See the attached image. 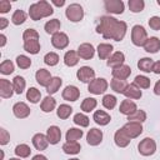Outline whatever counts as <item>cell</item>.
<instances>
[{
	"mask_svg": "<svg viewBox=\"0 0 160 160\" xmlns=\"http://www.w3.org/2000/svg\"><path fill=\"white\" fill-rule=\"evenodd\" d=\"M156 2H158V5H159V6H160V0H158V1H156Z\"/></svg>",
	"mask_w": 160,
	"mask_h": 160,
	"instance_id": "cell-61",
	"label": "cell"
},
{
	"mask_svg": "<svg viewBox=\"0 0 160 160\" xmlns=\"http://www.w3.org/2000/svg\"><path fill=\"white\" fill-rule=\"evenodd\" d=\"M46 138L49 140V144L56 145L61 139V130L56 125H51L46 130Z\"/></svg>",
	"mask_w": 160,
	"mask_h": 160,
	"instance_id": "cell-16",
	"label": "cell"
},
{
	"mask_svg": "<svg viewBox=\"0 0 160 160\" xmlns=\"http://www.w3.org/2000/svg\"><path fill=\"white\" fill-rule=\"evenodd\" d=\"M129 121H138V122H142L146 120V112L144 110H136L132 115L128 116Z\"/></svg>",
	"mask_w": 160,
	"mask_h": 160,
	"instance_id": "cell-48",
	"label": "cell"
},
{
	"mask_svg": "<svg viewBox=\"0 0 160 160\" xmlns=\"http://www.w3.org/2000/svg\"><path fill=\"white\" fill-rule=\"evenodd\" d=\"M30 152H31V149L26 144H19L15 148V155L19 158H28L30 155Z\"/></svg>",
	"mask_w": 160,
	"mask_h": 160,
	"instance_id": "cell-40",
	"label": "cell"
},
{
	"mask_svg": "<svg viewBox=\"0 0 160 160\" xmlns=\"http://www.w3.org/2000/svg\"><path fill=\"white\" fill-rule=\"evenodd\" d=\"M16 64H18V66H19L20 69H28V68H30V65H31V60H30V58H28L26 55H19V56L16 58Z\"/></svg>",
	"mask_w": 160,
	"mask_h": 160,
	"instance_id": "cell-49",
	"label": "cell"
},
{
	"mask_svg": "<svg viewBox=\"0 0 160 160\" xmlns=\"http://www.w3.org/2000/svg\"><path fill=\"white\" fill-rule=\"evenodd\" d=\"M14 71V64L11 60H4L0 64V72L2 75H10Z\"/></svg>",
	"mask_w": 160,
	"mask_h": 160,
	"instance_id": "cell-47",
	"label": "cell"
},
{
	"mask_svg": "<svg viewBox=\"0 0 160 160\" xmlns=\"http://www.w3.org/2000/svg\"><path fill=\"white\" fill-rule=\"evenodd\" d=\"M10 9H11V4L9 0H1L0 1V12L1 14H6Z\"/></svg>",
	"mask_w": 160,
	"mask_h": 160,
	"instance_id": "cell-53",
	"label": "cell"
},
{
	"mask_svg": "<svg viewBox=\"0 0 160 160\" xmlns=\"http://www.w3.org/2000/svg\"><path fill=\"white\" fill-rule=\"evenodd\" d=\"M55 106H56V100L52 96H50V95H48L41 101V105H40V108H41V110L44 112H51L55 109Z\"/></svg>",
	"mask_w": 160,
	"mask_h": 160,
	"instance_id": "cell-31",
	"label": "cell"
},
{
	"mask_svg": "<svg viewBox=\"0 0 160 160\" xmlns=\"http://www.w3.org/2000/svg\"><path fill=\"white\" fill-rule=\"evenodd\" d=\"M112 50H114V46L111 44L101 42L98 46V55L101 60H106L112 55Z\"/></svg>",
	"mask_w": 160,
	"mask_h": 160,
	"instance_id": "cell-24",
	"label": "cell"
},
{
	"mask_svg": "<svg viewBox=\"0 0 160 160\" xmlns=\"http://www.w3.org/2000/svg\"><path fill=\"white\" fill-rule=\"evenodd\" d=\"M149 26L152 30H160V18L159 16H151L149 19Z\"/></svg>",
	"mask_w": 160,
	"mask_h": 160,
	"instance_id": "cell-51",
	"label": "cell"
},
{
	"mask_svg": "<svg viewBox=\"0 0 160 160\" xmlns=\"http://www.w3.org/2000/svg\"><path fill=\"white\" fill-rule=\"evenodd\" d=\"M14 86L12 82H10L6 79H0V96L2 99H9L14 94Z\"/></svg>",
	"mask_w": 160,
	"mask_h": 160,
	"instance_id": "cell-18",
	"label": "cell"
},
{
	"mask_svg": "<svg viewBox=\"0 0 160 160\" xmlns=\"http://www.w3.org/2000/svg\"><path fill=\"white\" fill-rule=\"evenodd\" d=\"M61 84H62V80H61L59 76H54V78L51 79V81H50V84L46 86L48 94H49V95H52V94L58 92V90L60 89Z\"/></svg>",
	"mask_w": 160,
	"mask_h": 160,
	"instance_id": "cell-34",
	"label": "cell"
},
{
	"mask_svg": "<svg viewBox=\"0 0 160 160\" xmlns=\"http://www.w3.org/2000/svg\"><path fill=\"white\" fill-rule=\"evenodd\" d=\"M86 141H88V144L91 145V146L99 145V144L102 141V131L99 130V129H96V128H91V129L88 131Z\"/></svg>",
	"mask_w": 160,
	"mask_h": 160,
	"instance_id": "cell-12",
	"label": "cell"
},
{
	"mask_svg": "<svg viewBox=\"0 0 160 160\" xmlns=\"http://www.w3.org/2000/svg\"><path fill=\"white\" fill-rule=\"evenodd\" d=\"M148 40V32L141 25H134L131 29V41L135 46H144Z\"/></svg>",
	"mask_w": 160,
	"mask_h": 160,
	"instance_id": "cell-3",
	"label": "cell"
},
{
	"mask_svg": "<svg viewBox=\"0 0 160 160\" xmlns=\"http://www.w3.org/2000/svg\"><path fill=\"white\" fill-rule=\"evenodd\" d=\"M116 102H118V100H116V98H115L114 95L108 94V95H104V98H102V105H104V108L108 109V110L114 109V108L116 106Z\"/></svg>",
	"mask_w": 160,
	"mask_h": 160,
	"instance_id": "cell-44",
	"label": "cell"
},
{
	"mask_svg": "<svg viewBox=\"0 0 160 160\" xmlns=\"http://www.w3.org/2000/svg\"><path fill=\"white\" fill-rule=\"evenodd\" d=\"M80 144L78 141H66L64 145H62V150L65 154H69V155H75V154H79L80 152Z\"/></svg>",
	"mask_w": 160,
	"mask_h": 160,
	"instance_id": "cell-29",
	"label": "cell"
},
{
	"mask_svg": "<svg viewBox=\"0 0 160 160\" xmlns=\"http://www.w3.org/2000/svg\"><path fill=\"white\" fill-rule=\"evenodd\" d=\"M79 55H78V52L76 51H74V50H69V51H66L65 52V55H64V64L66 65V66H69V68H72V66H75L78 62H79Z\"/></svg>",
	"mask_w": 160,
	"mask_h": 160,
	"instance_id": "cell-27",
	"label": "cell"
},
{
	"mask_svg": "<svg viewBox=\"0 0 160 160\" xmlns=\"http://www.w3.org/2000/svg\"><path fill=\"white\" fill-rule=\"evenodd\" d=\"M104 6L105 10L110 14H115V15H120L124 12V2L121 0H105L104 1Z\"/></svg>",
	"mask_w": 160,
	"mask_h": 160,
	"instance_id": "cell-8",
	"label": "cell"
},
{
	"mask_svg": "<svg viewBox=\"0 0 160 160\" xmlns=\"http://www.w3.org/2000/svg\"><path fill=\"white\" fill-rule=\"evenodd\" d=\"M96 105H98L96 99H94V98H86V99L82 100L80 108H81V110L84 112H90V111H92L96 108Z\"/></svg>",
	"mask_w": 160,
	"mask_h": 160,
	"instance_id": "cell-38",
	"label": "cell"
},
{
	"mask_svg": "<svg viewBox=\"0 0 160 160\" xmlns=\"http://www.w3.org/2000/svg\"><path fill=\"white\" fill-rule=\"evenodd\" d=\"M32 145L35 146V149L36 150H45L46 148H48V145H49V140H48V138H46V135H44V134H41V132H38V134H35L34 136H32Z\"/></svg>",
	"mask_w": 160,
	"mask_h": 160,
	"instance_id": "cell-20",
	"label": "cell"
},
{
	"mask_svg": "<svg viewBox=\"0 0 160 160\" xmlns=\"http://www.w3.org/2000/svg\"><path fill=\"white\" fill-rule=\"evenodd\" d=\"M76 78L81 82H90L95 79V71L90 66H81L76 72Z\"/></svg>",
	"mask_w": 160,
	"mask_h": 160,
	"instance_id": "cell-10",
	"label": "cell"
},
{
	"mask_svg": "<svg viewBox=\"0 0 160 160\" xmlns=\"http://www.w3.org/2000/svg\"><path fill=\"white\" fill-rule=\"evenodd\" d=\"M70 160H80V159H76V158H75V159H70Z\"/></svg>",
	"mask_w": 160,
	"mask_h": 160,
	"instance_id": "cell-62",
	"label": "cell"
},
{
	"mask_svg": "<svg viewBox=\"0 0 160 160\" xmlns=\"http://www.w3.org/2000/svg\"><path fill=\"white\" fill-rule=\"evenodd\" d=\"M82 130L78 129V128H70L68 131H66V141H78L79 139H81L82 136Z\"/></svg>",
	"mask_w": 160,
	"mask_h": 160,
	"instance_id": "cell-36",
	"label": "cell"
},
{
	"mask_svg": "<svg viewBox=\"0 0 160 160\" xmlns=\"http://www.w3.org/2000/svg\"><path fill=\"white\" fill-rule=\"evenodd\" d=\"M72 121H74L76 125L81 126V128H86V126H89V122H90L89 118H88L85 114H81V112L75 114V115H74Z\"/></svg>",
	"mask_w": 160,
	"mask_h": 160,
	"instance_id": "cell-43",
	"label": "cell"
},
{
	"mask_svg": "<svg viewBox=\"0 0 160 160\" xmlns=\"http://www.w3.org/2000/svg\"><path fill=\"white\" fill-rule=\"evenodd\" d=\"M9 140H10L9 132L4 128H1L0 129V145H6L9 142Z\"/></svg>",
	"mask_w": 160,
	"mask_h": 160,
	"instance_id": "cell-52",
	"label": "cell"
},
{
	"mask_svg": "<svg viewBox=\"0 0 160 160\" xmlns=\"http://www.w3.org/2000/svg\"><path fill=\"white\" fill-rule=\"evenodd\" d=\"M138 150L142 156H150L156 151V142L151 138H145L139 142Z\"/></svg>",
	"mask_w": 160,
	"mask_h": 160,
	"instance_id": "cell-6",
	"label": "cell"
},
{
	"mask_svg": "<svg viewBox=\"0 0 160 160\" xmlns=\"http://www.w3.org/2000/svg\"><path fill=\"white\" fill-rule=\"evenodd\" d=\"M60 28H61V22H60V20H59V19L49 20V21L45 24V26H44L45 31H46L48 34H51V35H54V34L59 32Z\"/></svg>",
	"mask_w": 160,
	"mask_h": 160,
	"instance_id": "cell-30",
	"label": "cell"
},
{
	"mask_svg": "<svg viewBox=\"0 0 160 160\" xmlns=\"http://www.w3.org/2000/svg\"><path fill=\"white\" fill-rule=\"evenodd\" d=\"M32 39H39V34L36 30L34 29H26L22 32V40L28 41V40H32Z\"/></svg>",
	"mask_w": 160,
	"mask_h": 160,
	"instance_id": "cell-50",
	"label": "cell"
},
{
	"mask_svg": "<svg viewBox=\"0 0 160 160\" xmlns=\"http://www.w3.org/2000/svg\"><path fill=\"white\" fill-rule=\"evenodd\" d=\"M78 55L80 59H84V60H90L94 58V54H95V49L91 44L89 42H84L81 45H79L78 48Z\"/></svg>",
	"mask_w": 160,
	"mask_h": 160,
	"instance_id": "cell-11",
	"label": "cell"
},
{
	"mask_svg": "<svg viewBox=\"0 0 160 160\" xmlns=\"http://www.w3.org/2000/svg\"><path fill=\"white\" fill-rule=\"evenodd\" d=\"M144 50L146 52H150V54H155L160 50V40L159 38L156 36H151V38H148L145 45H144Z\"/></svg>",
	"mask_w": 160,
	"mask_h": 160,
	"instance_id": "cell-23",
	"label": "cell"
},
{
	"mask_svg": "<svg viewBox=\"0 0 160 160\" xmlns=\"http://www.w3.org/2000/svg\"><path fill=\"white\" fill-rule=\"evenodd\" d=\"M26 20V14L22 10H16L11 16V22L14 25H21Z\"/></svg>",
	"mask_w": 160,
	"mask_h": 160,
	"instance_id": "cell-45",
	"label": "cell"
},
{
	"mask_svg": "<svg viewBox=\"0 0 160 160\" xmlns=\"http://www.w3.org/2000/svg\"><path fill=\"white\" fill-rule=\"evenodd\" d=\"M5 44H6V36H5L4 34H1V35H0V46L4 48Z\"/></svg>",
	"mask_w": 160,
	"mask_h": 160,
	"instance_id": "cell-58",
	"label": "cell"
},
{
	"mask_svg": "<svg viewBox=\"0 0 160 160\" xmlns=\"http://www.w3.org/2000/svg\"><path fill=\"white\" fill-rule=\"evenodd\" d=\"M134 84L140 89H148V88H150V79L145 75H138V76H135Z\"/></svg>",
	"mask_w": 160,
	"mask_h": 160,
	"instance_id": "cell-42",
	"label": "cell"
},
{
	"mask_svg": "<svg viewBox=\"0 0 160 160\" xmlns=\"http://www.w3.org/2000/svg\"><path fill=\"white\" fill-rule=\"evenodd\" d=\"M71 112H72V108H71L70 105H68V104H61V105H59V108H58V110H56V115H58V118L61 119V120L68 119V118L71 115Z\"/></svg>",
	"mask_w": 160,
	"mask_h": 160,
	"instance_id": "cell-33",
	"label": "cell"
},
{
	"mask_svg": "<svg viewBox=\"0 0 160 160\" xmlns=\"http://www.w3.org/2000/svg\"><path fill=\"white\" fill-rule=\"evenodd\" d=\"M111 74H112V78L114 79H118V80H126L129 76H130V74H131V68L129 66V65H121V66H119V68H115V69H112V71H111Z\"/></svg>",
	"mask_w": 160,
	"mask_h": 160,
	"instance_id": "cell-17",
	"label": "cell"
},
{
	"mask_svg": "<svg viewBox=\"0 0 160 160\" xmlns=\"http://www.w3.org/2000/svg\"><path fill=\"white\" fill-rule=\"evenodd\" d=\"M154 92H155V95H160V80L156 81V84L154 86Z\"/></svg>",
	"mask_w": 160,
	"mask_h": 160,
	"instance_id": "cell-56",
	"label": "cell"
},
{
	"mask_svg": "<svg viewBox=\"0 0 160 160\" xmlns=\"http://www.w3.org/2000/svg\"><path fill=\"white\" fill-rule=\"evenodd\" d=\"M108 86H109V84L104 78H96V79H94L92 81L89 82L88 91L94 94V95H100V94H104L108 90Z\"/></svg>",
	"mask_w": 160,
	"mask_h": 160,
	"instance_id": "cell-5",
	"label": "cell"
},
{
	"mask_svg": "<svg viewBox=\"0 0 160 160\" xmlns=\"http://www.w3.org/2000/svg\"><path fill=\"white\" fill-rule=\"evenodd\" d=\"M92 119H94V121H95L98 125H100V126L108 125V124L110 122V120H111L110 115H109L108 112H105L104 110H96V111L94 112Z\"/></svg>",
	"mask_w": 160,
	"mask_h": 160,
	"instance_id": "cell-25",
	"label": "cell"
},
{
	"mask_svg": "<svg viewBox=\"0 0 160 160\" xmlns=\"http://www.w3.org/2000/svg\"><path fill=\"white\" fill-rule=\"evenodd\" d=\"M114 141H115V144H116L119 148H126V146L130 144L131 139L124 132L122 129H119V130H116V132H115V135H114Z\"/></svg>",
	"mask_w": 160,
	"mask_h": 160,
	"instance_id": "cell-22",
	"label": "cell"
},
{
	"mask_svg": "<svg viewBox=\"0 0 160 160\" xmlns=\"http://www.w3.org/2000/svg\"><path fill=\"white\" fill-rule=\"evenodd\" d=\"M152 72L155 74H160V60L154 62V66H152Z\"/></svg>",
	"mask_w": 160,
	"mask_h": 160,
	"instance_id": "cell-55",
	"label": "cell"
},
{
	"mask_svg": "<svg viewBox=\"0 0 160 160\" xmlns=\"http://www.w3.org/2000/svg\"><path fill=\"white\" fill-rule=\"evenodd\" d=\"M25 85H26V82H25V79H24L22 76L18 75V76L14 78V80H12V86H14V91H15L18 95L22 94V91H24V89H25Z\"/></svg>",
	"mask_w": 160,
	"mask_h": 160,
	"instance_id": "cell-37",
	"label": "cell"
},
{
	"mask_svg": "<svg viewBox=\"0 0 160 160\" xmlns=\"http://www.w3.org/2000/svg\"><path fill=\"white\" fill-rule=\"evenodd\" d=\"M128 5H129L130 11H132V12H140L145 8L144 0H129Z\"/></svg>",
	"mask_w": 160,
	"mask_h": 160,
	"instance_id": "cell-41",
	"label": "cell"
},
{
	"mask_svg": "<svg viewBox=\"0 0 160 160\" xmlns=\"http://www.w3.org/2000/svg\"><path fill=\"white\" fill-rule=\"evenodd\" d=\"M51 2H52L55 6H59V8H60V6H62V5L65 4V0H60V1H58V0H52Z\"/></svg>",
	"mask_w": 160,
	"mask_h": 160,
	"instance_id": "cell-59",
	"label": "cell"
},
{
	"mask_svg": "<svg viewBox=\"0 0 160 160\" xmlns=\"http://www.w3.org/2000/svg\"><path fill=\"white\" fill-rule=\"evenodd\" d=\"M152 66H154V61L151 58H141L138 61V68L139 70L144 71V72H150L152 71Z\"/></svg>",
	"mask_w": 160,
	"mask_h": 160,
	"instance_id": "cell-32",
	"label": "cell"
},
{
	"mask_svg": "<svg viewBox=\"0 0 160 160\" xmlns=\"http://www.w3.org/2000/svg\"><path fill=\"white\" fill-rule=\"evenodd\" d=\"M128 82L126 80H118V79H112L111 82H110V86L111 89L115 91V92H119V94H122L125 91V89L128 88Z\"/></svg>",
	"mask_w": 160,
	"mask_h": 160,
	"instance_id": "cell-35",
	"label": "cell"
},
{
	"mask_svg": "<svg viewBox=\"0 0 160 160\" xmlns=\"http://www.w3.org/2000/svg\"><path fill=\"white\" fill-rule=\"evenodd\" d=\"M12 112L18 119H25L30 115V108L25 102L19 101L12 106Z\"/></svg>",
	"mask_w": 160,
	"mask_h": 160,
	"instance_id": "cell-15",
	"label": "cell"
},
{
	"mask_svg": "<svg viewBox=\"0 0 160 160\" xmlns=\"http://www.w3.org/2000/svg\"><path fill=\"white\" fill-rule=\"evenodd\" d=\"M54 14V9L50 5V2L45 0H40L38 2H34L29 8V16L31 20L38 21L42 18H48Z\"/></svg>",
	"mask_w": 160,
	"mask_h": 160,
	"instance_id": "cell-2",
	"label": "cell"
},
{
	"mask_svg": "<svg viewBox=\"0 0 160 160\" xmlns=\"http://www.w3.org/2000/svg\"><path fill=\"white\" fill-rule=\"evenodd\" d=\"M51 44L55 49H59V50H62L65 49L68 45H69V38L65 32H56L51 36Z\"/></svg>",
	"mask_w": 160,
	"mask_h": 160,
	"instance_id": "cell-9",
	"label": "cell"
},
{
	"mask_svg": "<svg viewBox=\"0 0 160 160\" xmlns=\"http://www.w3.org/2000/svg\"><path fill=\"white\" fill-rule=\"evenodd\" d=\"M35 79H36V81H38V84L40 86L46 88L50 84L52 76H51V74H50L49 70H46V69H39L36 71V74H35Z\"/></svg>",
	"mask_w": 160,
	"mask_h": 160,
	"instance_id": "cell-13",
	"label": "cell"
},
{
	"mask_svg": "<svg viewBox=\"0 0 160 160\" xmlns=\"http://www.w3.org/2000/svg\"><path fill=\"white\" fill-rule=\"evenodd\" d=\"M138 110V106L134 101L131 100H122L121 104H120V108H119V111L126 116H130L132 115L135 111Z\"/></svg>",
	"mask_w": 160,
	"mask_h": 160,
	"instance_id": "cell-21",
	"label": "cell"
},
{
	"mask_svg": "<svg viewBox=\"0 0 160 160\" xmlns=\"http://www.w3.org/2000/svg\"><path fill=\"white\" fill-rule=\"evenodd\" d=\"M121 129L130 139H135L142 132V125L141 122H138V121H128Z\"/></svg>",
	"mask_w": 160,
	"mask_h": 160,
	"instance_id": "cell-7",
	"label": "cell"
},
{
	"mask_svg": "<svg viewBox=\"0 0 160 160\" xmlns=\"http://www.w3.org/2000/svg\"><path fill=\"white\" fill-rule=\"evenodd\" d=\"M128 25L125 21H120L112 16H101L96 26V32L101 34L104 39H111L121 41L125 38Z\"/></svg>",
	"mask_w": 160,
	"mask_h": 160,
	"instance_id": "cell-1",
	"label": "cell"
},
{
	"mask_svg": "<svg viewBox=\"0 0 160 160\" xmlns=\"http://www.w3.org/2000/svg\"><path fill=\"white\" fill-rule=\"evenodd\" d=\"M26 99L32 104H38L41 99V92L36 88H29V90L26 91Z\"/></svg>",
	"mask_w": 160,
	"mask_h": 160,
	"instance_id": "cell-39",
	"label": "cell"
},
{
	"mask_svg": "<svg viewBox=\"0 0 160 160\" xmlns=\"http://www.w3.org/2000/svg\"><path fill=\"white\" fill-rule=\"evenodd\" d=\"M65 15H66V18H68L70 21H72V22H79V21L82 20V18H84L82 6H81L80 4H76V2L70 4V5L66 8V10H65Z\"/></svg>",
	"mask_w": 160,
	"mask_h": 160,
	"instance_id": "cell-4",
	"label": "cell"
},
{
	"mask_svg": "<svg viewBox=\"0 0 160 160\" xmlns=\"http://www.w3.org/2000/svg\"><path fill=\"white\" fill-rule=\"evenodd\" d=\"M8 24H9L8 19H5V18H0V30H4V29L8 26Z\"/></svg>",
	"mask_w": 160,
	"mask_h": 160,
	"instance_id": "cell-54",
	"label": "cell"
},
{
	"mask_svg": "<svg viewBox=\"0 0 160 160\" xmlns=\"http://www.w3.org/2000/svg\"><path fill=\"white\" fill-rule=\"evenodd\" d=\"M9 160H20L19 158H11V159H9Z\"/></svg>",
	"mask_w": 160,
	"mask_h": 160,
	"instance_id": "cell-60",
	"label": "cell"
},
{
	"mask_svg": "<svg viewBox=\"0 0 160 160\" xmlns=\"http://www.w3.org/2000/svg\"><path fill=\"white\" fill-rule=\"evenodd\" d=\"M80 96V90L75 85H68L62 90V99L66 101H76Z\"/></svg>",
	"mask_w": 160,
	"mask_h": 160,
	"instance_id": "cell-14",
	"label": "cell"
},
{
	"mask_svg": "<svg viewBox=\"0 0 160 160\" xmlns=\"http://www.w3.org/2000/svg\"><path fill=\"white\" fill-rule=\"evenodd\" d=\"M24 50L26 52H30L32 55L38 54L40 51V42L39 39H32V40H28L24 41Z\"/></svg>",
	"mask_w": 160,
	"mask_h": 160,
	"instance_id": "cell-28",
	"label": "cell"
},
{
	"mask_svg": "<svg viewBox=\"0 0 160 160\" xmlns=\"http://www.w3.org/2000/svg\"><path fill=\"white\" fill-rule=\"evenodd\" d=\"M122 94H124L128 99H135V100L140 99V98H141V95H142V92H141L140 88H138L134 82H132V84H129V85H128V88L125 89V91H124Z\"/></svg>",
	"mask_w": 160,
	"mask_h": 160,
	"instance_id": "cell-26",
	"label": "cell"
},
{
	"mask_svg": "<svg viewBox=\"0 0 160 160\" xmlns=\"http://www.w3.org/2000/svg\"><path fill=\"white\" fill-rule=\"evenodd\" d=\"M31 160H48V158L45 156V155H41V154H38V155H35V156H32V159Z\"/></svg>",
	"mask_w": 160,
	"mask_h": 160,
	"instance_id": "cell-57",
	"label": "cell"
},
{
	"mask_svg": "<svg viewBox=\"0 0 160 160\" xmlns=\"http://www.w3.org/2000/svg\"><path fill=\"white\" fill-rule=\"evenodd\" d=\"M44 62L49 66H55L58 62H59V55L54 51H50L48 54H45L44 56Z\"/></svg>",
	"mask_w": 160,
	"mask_h": 160,
	"instance_id": "cell-46",
	"label": "cell"
},
{
	"mask_svg": "<svg viewBox=\"0 0 160 160\" xmlns=\"http://www.w3.org/2000/svg\"><path fill=\"white\" fill-rule=\"evenodd\" d=\"M124 61H125V55L121 52V51H116V52H112V55L108 59V66L109 68H119L121 65H124Z\"/></svg>",
	"mask_w": 160,
	"mask_h": 160,
	"instance_id": "cell-19",
	"label": "cell"
}]
</instances>
